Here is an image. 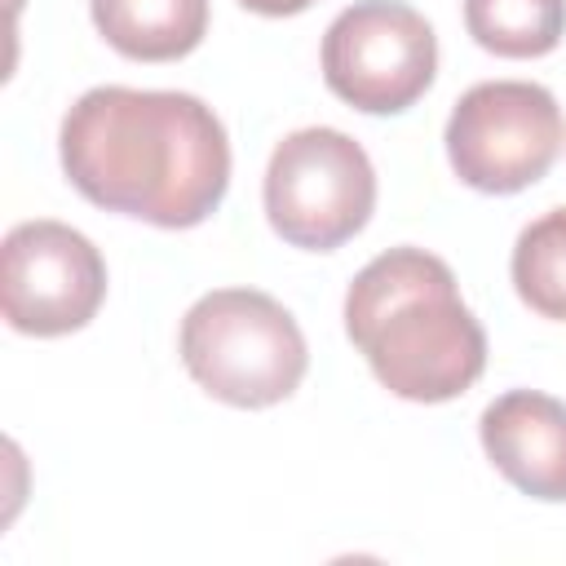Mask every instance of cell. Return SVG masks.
Instances as JSON below:
<instances>
[{"instance_id":"5","label":"cell","mask_w":566,"mask_h":566,"mask_svg":"<svg viewBox=\"0 0 566 566\" xmlns=\"http://www.w3.org/2000/svg\"><path fill=\"white\" fill-rule=\"evenodd\" d=\"M442 142L464 186L517 195L557 164L566 119L557 97L535 80H482L451 106Z\"/></svg>"},{"instance_id":"6","label":"cell","mask_w":566,"mask_h":566,"mask_svg":"<svg viewBox=\"0 0 566 566\" xmlns=\"http://www.w3.org/2000/svg\"><path fill=\"white\" fill-rule=\"evenodd\" d=\"M327 88L367 115L416 106L438 75V35L402 0H354L323 31Z\"/></svg>"},{"instance_id":"1","label":"cell","mask_w":566,"mask_h":566,"mask_svg":"<svg viewBox=\"0 0 566 566\" xmlns=\"http://www.w3.org/2000/svg\"><path fill=\"white\" fill-rule=\"evenodd\" d=\"M66 181L97 208L164 230L208 221L230 186V137L217 111L177 88L97 84L57 128Z\"/></svg>"},{"instance_id":"12","label":"cell","mask_w":566,"mask_h":566,"mask_svg":"<svg viewBox=\"0 0 566 566\" xmlns=\"http://www.w3.org/2000/svg\"><path fill=\"white\" fill-rule=\"evenodd\" d=\"M239 4L261 18H292V13H305L314 0H239Z\"/></svg>"},{"instance_id":"11","label":"cell","mask_w":566,"mask_h":566,"mask_svg":"<svg viewBox=\"0 0 566 566\" xmlns=\"http://www.w3.org/2000/svg\"><path fill=\"white\" fill-rule=\"evenodd\" d=\"M509 274L531 314L566 323V208H548L517 234Z\"/></svg>"},{"instance_id":"8","label":"cell","mask_w":566,"mask_h":566,"mask_svg":"<svg viewBox=\"0 0 566 566\" xmlns=\"http://www.w3.org/2000/svg\"><path fill=\"white\" fill-rule=\"evenodd\" d=\"M486 460L531 500L566 504V402L539 389H509L478 420Z\"/></svg>"},{"instance_id":"3","label":"cell","mask_w":566,"mask_h":566,"mask_svg":"<svg viewBox=\"0 0 566 566\" xmlns=\"http://www.w3.org/2000/svg\"><path fill=\"white\" fill-rule=\"evenodd\" d=\"M177 349L203 394L243 411L292 398L310 367L301 323L283 301L256 287L203 292L181 318Z\"/></svg>"},{"instance_id":"10","label":"cell","mask_w":566,"mask_h":566,"mask_svg":"<svg viewBox=\"0 0 566 566\" xmlns=\"http://www.w3.org/2000/svg\"><path fill=\"white\" fill-rule=\"evenodd\" d=\"M464 31L495 57H544L566 35V0H464Z\"/></svg>"},{"instance_id":"7","label":"cell","mask_w":566,"mask_h":566,"mask_svg":"<svg viewBox=\"0 0 566 566\" xmlns=\"http://www.w3.org/2000/svg\"><path fill=\"white\" fill-rule=\"evenodd\" d=\"M106 261L66 221H18L0 248V310L22 336H66L97 318Z\"/></svg>"},{"instance_id":"9","label":"cell","mask_w":566,"mask_h":566,"mask_svg":"<svg viewBox=\"0 0 566 566\" xmlns=\"http://www.w3.org/2000/svg\"><path fill=\"white\" fill-rule=\"evenodd\" d=\"M97 35L133 62H177L208 35V0H88Z\"/></svg>"},{"instance_id":"2","label":"cell","mask_w":566,"mask_h":566,"mask_svg":"<svg viewBox=\"0 0 566 566\" xmlns=\"http://www.w3.org/2000/svg\"><path fill=\"white\" fill-rule=\"evenodd\" d=\"M345 336L371 376L407 402H451L486 367V332L464 305L451 265L407 243L354 274Z\"/></svg>"},{"instance_id":"4","label":"cell","mask_w":566,"mask_h":566,"mask_svg":"<svg viewBox=\"0 0 566 566\" xmlns=\"http://www.w3.org/2000/svg\"><path fill=\"white\" fill-rule=\"evenodd\" d=\"M261 195L270 230L283 243L332 252L371 221L376 168L349 133L314 124L274 146Z\"/></svg>"}]
</instances>
